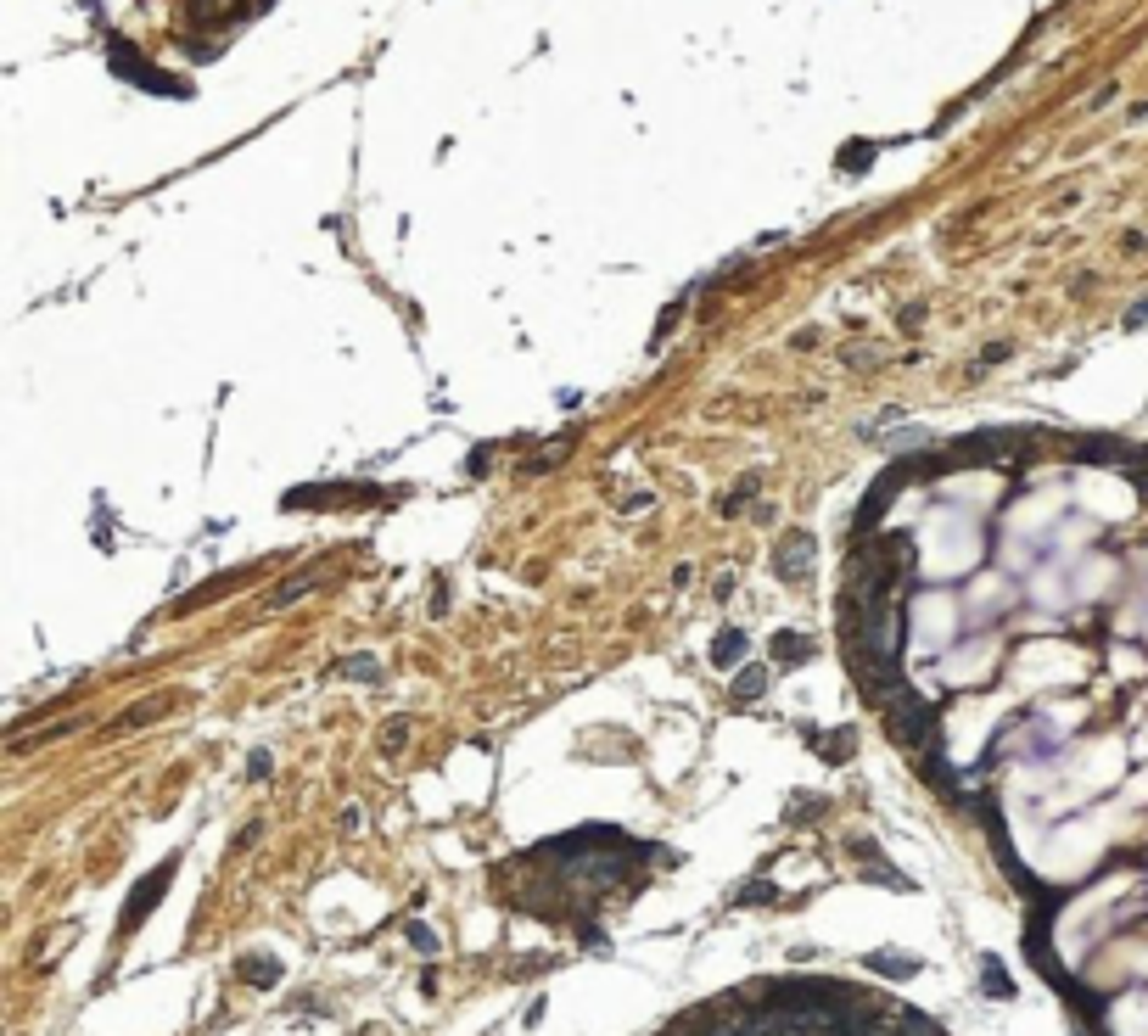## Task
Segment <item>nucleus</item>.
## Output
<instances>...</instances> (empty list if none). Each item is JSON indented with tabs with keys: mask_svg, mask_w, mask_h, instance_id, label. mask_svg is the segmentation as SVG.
<instances>
[{
	"mask_svg": "<svg viewBox=\"0 0 1148 1036\" xmlns=\"http://www.w3.org/2000/svg\"><path fill=\"white\" fill-rule=\"evenodd\" d=\"M566 460V448H549V454H533V460H521V476H544V471H554Z\"/></svg>",
	"mask_w": 1148,
	"mask_h": 1036,
	"instance_id": "16",
	"label": "nucleus"
},
{
	"mask_svg": "<svg viewBox=\"0 0 1148 1036\" xmlns=\"http://www.w3.org/2000/svg\"><path fill=\"white\" fill-rule=\"evenodd\" d=\"M863 969H874V975H885V981H913L925 963H918L913 953H868Z\"/></svg>",
	"mask_w": 1148,
	"mask_h": 1036,
	"instance_id": "6",
	"label": "nucleus"
},
{
	"mask_svg": "<svg viewBox=\"0 0 1148 1036\" xmlns=\"http://www.w3.org/2000/svg\"><path fill=\"white\" fill-rule=\"evenodd\" d=\"M174 868H180V857H162L146 880L129 891V902H123V914H118V935H129V930H141L152 914H157V902L169 896V885H174Z\"/></svg>",
	"mask_w": 1148,
	"mask_h": 1036,
	"instance_id": "2",
	"label": "nucleus"
},
{
	"mask_svg": "<svg viewBox=\"0 0 1148 1036\" xmlns=\"http://www.w3.org/2000/svg\"><path fill=\"white\" fill-rule=\"evenodd\" d=\"M342 672H348V678H365V684H381V667H376L370 656H353V661H342Z\"/></svg>",
	"mask_w": 1148,
	"mask_h": 1036,
	"instance_id": "17",
	"label": "nucleus"
},
{
	"mask_svg": "<svg viewBox=\"0 0 1148 1036\" xmlns=\"http://www.w3.org/2000/svg\"><path fill=\"white\" fill-rule=\"evenodd\" d=\"M740 656H745V633H740V628H723V633L711 639V661H717V667H734Z\"/></svg>",
	"mask_w": 1148,
	"mask_h": 1036,
	"instance_id": "12",
	"label": "nucleus"
},
{
	"mask_svg": "<svg viewBox=\"0 0 1148 1036\" xmlns=\"http://www.w3.org/2000/svg\"><path fill=\"white\" fill-rule=\"evenodd\" d=\"M404 935H409V947H415V953H437V947H443V942H437V930H426L420 919H409V924H404Z\"/></svg>",
	"mask_w": 1148,
	"mask_h": 1036,
	"instance_id": "15",
	"label": "nucleus"
},
{
	"mask_svg": "<svg viewBox=\"0 0 1148 1036\" xmlns=\"http://www.w3.org/2000/svg\"><path fill=\"white\" fill-rule=\"evenodd\" d=\"M980 992H986V997H1003V1002L1014 997V981L1003 975V963H997V958H980Z\"/></svg>",
	"mask_w": 1148,
	"mask_h": 1036,
	"instance_id": "13",
	"label": "nucleus"
},
{
	"mask_svg": "<svg viewBox=\"0 0 1148 1036\" xmlns=\"http://www.w3.org/2000/svg\"><path fill=\"white\" fill-rule=\"evenodd\" d=\"M1070 454L1087 465H1104V460H1132V448L1121 437H1081V443H1070Z\"/></svg>",
	"mask_w": 1148,
	"mask_h": 1036,
	"instance_id": "7",
	"label": "nucleus"
},
{
	"mask_svg": "<svg viewBox=\"0 0 1148 1036\" xmlns=\"http://www.w3.org/2000/svg\"><path fill=\"white\" fill-rule=\"evenodd\" d=\"M757 695H768V667H740L734 672V684H729V700H757Z\"/></svg>",
	"mask_w": 1148,
	"mask_h": 1036,
	"instance_id": "10",
	"label": "nucleus"
},
{
	"mask_svg": "<svg viewBox=\"0 0 1148 1036\" xmlns=\"http://www.w3.org/2000/svg\"><path fill=\"white\" fill-rule=\"evenodd\" d=\"M1143 319H1148V298H1143V303H1137V308L1126 314V326H1143Z\"/></svg>",
	"mask_w": 1148,
	"mask_h": 1036,
	"instance_id": "20",
	"label": "nucleus"
},
{
	"mask_svg": "<svg viewBox=\"0 0 1148 1036\" xmlns=\"http://www.w3.org/2000/svg\"><path fill=\"white\" fill-rule=\"evenodd\" d=\"M874 1036H941L918 1009H891V1014H879L874 1020Z\"/></svg>",
	"mask_w": 1148,
	"mask_h": 1036,
	"instance_id": "5",
	"label": "nucleus"
},
{
	"mask_svg": "<svg viewBox=\"0 0 1148 1036\" xmlns=\"http://www.w3.org/2000/svg\"><path fill=\"white\" fill-rule=\"evenodd\" d=\"M342 499H376V488H358V482H342V488H291L286 510H325V504H342Z\"/></svg>",
	"mask_w": 1148,
	"mask_h": 1036,
	"instance_id": "4",
	"label": "nucleus"
},
{
	"mask_svg": "<svg viewBox=\"0 0 1148 1036\" xmlns=\"http://www.w3.org/2000/svg\"><path fill=\"white\" fill-rule=\"evenodd\" d=\"M309 589H314V577H291V582H280V589L270 594V611H286L291 600H303Z\"/></svg>",
	"mask_w": 1148,
	"mask_h": 1036,
	"instance_id": "14",
	"label": "nucleus"
},
{
	"mask_svg": "<svg viewBox=\"0 0 1148 1036\" xmlns=\"http://www.w3.org/2000/svg\"><path fill=\"white\" fill-rule=\"evenodd\" d=\"M241 981L247 986H258V992H270V986H280V958H264V953H247L241 963Z\"/></svg>",
	"mask_w": 1148,
	"mask_h": 1036,
	"instance_id": "9",
	"label": "nucleus"
},
{
	"mask_svg": "<svg viewBox=\"0 0 1148 1036\" xmlns=\"http://www.w3.org/2000/svg\"><path fill=\"white\" fill-rule=\"evenodd\" d=\"M773 566H779V582H801L807 566H812V533H784L779 549H773Z\"/></svg>",
	"mask_w": 1148,
	"mask_h": 1036,
	"instance_id": "3",
	"label": "nucleus"
},
{
	"mask_svg": "<svg viewBox=\"0 0 1148 1036\" xmlns=\"http://www.w3.org/2000/svg\"><path fill=\"white\" fill-rule=\"evenodd\" d=\"M247 773H252V779H264V773H275L270 751H252V757H247Z\"/></svg>",
	"mask_w": 1148,
	"mask_h": 1036,
	"instance_id": "18",
	"label": "nucleus"
},
{
	"mask_svg": "<svg viewBox=\"0 0 1148 1036\" xmlns=\"http://www.w3.org/2000/svg\"><path fill=\"white\" fill-rule=\"evenodd\" d=\"M773 656H779V667H801V661H812V639L796 633V628H779L773 633Z\"/></svg>",
	"mask_w": 1148,
	"mask_h": 1036,
	"instance_id": "8",
	"label": "nucleus"
},
{
	"mask_svg": "<svg viewBox=\"0 0 1148 1036\" xmlns=\"http://www.w3.org/2000/svg\"><path fill=\"white\" fill-rule=\"evenodd\" d=\"M885 728H891L897 746L930 751V739H936V728H941V706L925 700V695H908V689H902V695L891 700V711H885Z\"/></svg>",
	"mask_w": 1148,
	"mask_h": 1036,
	"instance_id": "1",
	"label": "nucleus"
},
{
	"mask_svg": "<svg viewBox=\"0 0 1148 1036\" xmlns=\"http://www.w3.org/2000/svg\"><path fill=\"white\" fill-rule=\"evenodd\" d=\"M740 902H773V885H768V880H762V885H745Z\"/></svg>",
	"mask_w": 1148,
	"mask_h": 1036,
	"instance_id": "19",
	"label": "nucleus"
},
{
	"mask_svg": "<svg viewBox=\"0 0 1148 1036\" xmlns=\"http://www.w3.org/2000/svg\"><path fill=\"white\" fill-rule=\"evenodd\" d=\"M807 739H818V757H824V762H846V757H851V746H858V739H851V728H829V734H818V728H812Z\"/></svg>",
	"mask_w": 1148,
	"mask_h": 1036,
	"instance_id": "11",
	"label": "nucleus"
}]
</instances>
